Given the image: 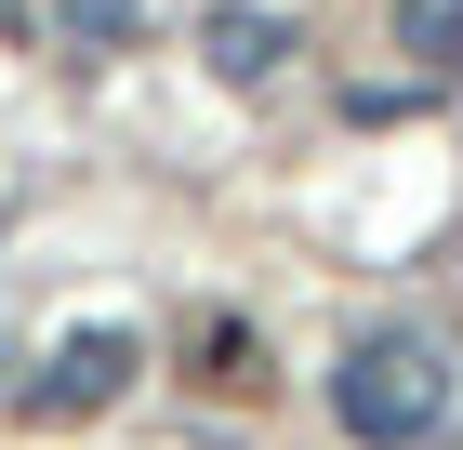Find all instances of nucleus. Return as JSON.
Returning <instances> with one entry per match:
<instances>
[{
  "label": "nucleus",
  "mask_w": 463,
  "mask_h": 450,
  "mask_svg": "<svg viewBox=\"0 0 463 450\" xmlns=\"http://www.w3.org/2000/svg\"><path fill=\"white\" fill-rule=\"evenodd\" d=\"M437 411H450V358H437L424 331H357V345L331 358V424H345L357 450L437 437Z\"/></svg>",
  "instance_id": "f257e3e1"
},
{
  "label": "nucleus",
  "mask_w": 463,
  "mask_h": 450,
  "mask_svg": "<svg viewBox=\"0 0 463 450\" xmlns=\"http://www.w3.org/2000/svg\"><path fill=\"white\" fill-rule=\"evenodd\" d=\"M291 40H305V27H291L279 0H213L199 67H213V80H279V67H291Z\"/></svg>",
  "instance_id": "7ed1b4c3"
},
{
  "label": "nucleus",
  "mask_w": 463,
  "mask_h": 450,
  "mask_svg": "<svg viewBox=\"0 0 463 450\" xmlns=\"http://www.w3.org/2000/svg\"><path fill=\"white\" fill-rule=\"evenodd\" d=\"M397 53L411 67H463V0H397Z\"/></svg>",
  "instance_id": "20e7f679"
},
{
  "label": "nucleus",
  "mask_w": 463,
  "mask_h": 450,
  "mask_svg": "<svg viewBox=\"0 0 463 450\" xmlns=\"http://www.w3.org/2000/svg\"><path fill=\"white\" fill-rule=\"evenodd\" d=\"M53 27L80 53H119V40H146V0H53Z\"/></svg>",
  "instance_id": "39448f33"
},
{
  "label": "nucleus",
  "mask_w": 463,
  "mask_h": 450,
  "mask_svg": "<svg viewBox=\"0 0 463 450\" xmlns=\"http://www.w3.org/2000/svg\"><path fill=\"white\" fill-rule=\"evenodd\" d=\"M133 331H67V345L40 358V384H27V411H53V424H80V411H107L119 384H133Z\"/></svg>",
  "instance_id": "f03ea898"
}]
</instances>
